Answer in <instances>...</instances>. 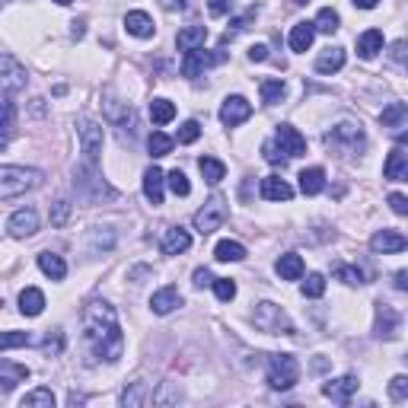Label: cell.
Returning a JSON list of instances; mask_svg holds the SVG:
<instances>
[{"label":"cell","mask_w":408,"mask_h":408,"mask_svg":"<svg viewBox=\"0 0 408 408\" xmlns=\"http://www.w3.org/2000/svg\"><path fill=\"white\" fill-rule=\"evenodd\" d=\"M39 268H42L45 275L51 277V281H64V275H67V265H64V258L55 256V252H42V256H39Z\"/></svg>","instance_id":"31"},{"label":"cell","mask_w":408,"mask_h":408,"mask_svg":"<svg viewBox=\"0 0 408 408\" xmlns=\"http://www.w3.org/2000/svg\"><path fill=\"white\" fill-rule=\"evenodd\" d=\"M262 198L268 201H291L294 198V188L281 179V176H265L262 179Z\"/></svg>","instance_id":"20"},{"label":"cell","mask_w":408,"mask_h":408,"mask_svg":"<svg viewBox=\"0 0 408 408\" xmlns=\"http://www.w3.org/2000/svg\"><path fill=\"white\" fill-rule=\"evenodd\" d=\"M112 242H115V233H112L109 227L93 230V246H96V249H112Z\"/></svg>","instance_id":"47"},{"label":"cell","mask_w":408,"mask_h":408,"mask_svg":"<svg viewBox=\"0 0 408 408\" xmlns=\"http://www.w3.org/2000/svg\"><path fill=\"white\" fill-rule=\"evenodd\" d=\"M29 84V74L13 55H0V90L4 93H16V90H26Z\"/></svg>","instance_id":"8"},{"label":"cell","mask_w":408,"mask_h":408,"mask_svg":"<svg viewBox=\"0 0 408 408\" xmlns=\"http://www.w3.org/2000/svg\"><path fill=\"white\" fill-rule=\"evenodd\" d=\"M357 376H338V380H329L322 386V395L325 399H332V402H338V405H345V402H351V395L357 393Z\"/></svg>","instance_id":"12"},{"label":"cell","mask_w":408,"mask_h":408,"mask_svg":"<svg viewBox=\"0 0 408 408\" xmlns=\"http://www.w3.org/2000/svg\"><path fill=\"white\" fill-rule=\"evenodd\" d=\"M198 169H201V176H204L211 185H217V182L227 176V166H223L221 159H214V157H201L198 159Z\"/></svg>","instance_id":"34"},{"label":"cell","mask_w":408,"mask_h":408,"mask_svg":"<svg viewBox=\"0 0 408 408\" xmlns=\"http://www.w3.org/2000/svg\"><path fill=\"white\" fill-rule=\"evenodd\" d=\"M376 335L380 338H395L399 335V312L393 306L380 303V310H376Z\"/></svg>","instance_id":"19"},{"label":"cell","mask_w":408,"mask_h":408,"mask_svg":"<svg viewBox=\"0 0 408 408\" xmlns=\"http://www.w3.org/2000/svg\"><path fill=\"white\" fill-rule=\"evenodd\" d=\"M188 246H192V236H188V230H182V227L166 230V236H163V252H166V256H179V252H185Z\"/></svg>","instance_id":"24"},{"label":"cell","mask_w":408,"mask_h":408,"mask_svg":"<svg viewBox=\"0 0 408 408\" xmlns=\"http://www.w3.org/2000/svg\"><path fill=\"white\" fill-rule=\"evenodd\" d=\"M252 322H256V329H262V332H268V335H294L291 316H287V312H284L277 303H268V300L256 306Z\"/></svg>","instance_id":"3"},{"label":"cell","mask_w":408,"mask_h":408,"mask_svg":"<svg viewBox=\"0 0 408 408\" xmlns=\"http://www.w3.org/2000/svg\"><path fill=\"white\" fill-rule=\"evenodd\" d=\"M383 176L393 182H405L408 179V153L405 147H393V153L386 157V166H383Z\"/></svg>","instance_id":"15"},{"label":"cell","mask_w":408,"mask_h":408,"mask_svg":"<svg viewBox=\"0 0 408 408\" xmlns=\"http://www.w3.org/2000/svg\"><path fill=\"white\" fill-rule=\"evenodd\" d=\"M45 310V294L39 287H26L20 294V312L22 316H39Z\"/></svg>","instance_id":"26"},{"label":"cell","mask_w":408,"mask_h":408,"mask_svg":"<svg viewBox=\"0 0 408 408\" xmlns=\"http://www.w3.org/2000/svg\"><path fill=\"white\" fill-rule=\"evenodd\" d=\"M249 115H252L249 99H242V96H227V99H223V105H221V121L227 128L242 125V121H246Z\"/></svg>","instance_id":"9"},{"label":"cell","mask_w":408,"mask_h":408,"mask_svg":"<svg viewBox=\"0 0 408 408\" xmlns=\"http://www.w3.org/2000/svg\"><path fill=\"white\" fill-rule=\"evenodd\" d=\"M67 214H70V204H67V201H55V214H51V223H55V227H64Z\"/></svg>","instance_id":"52"},{"label":"cell","mask_w":408,"mask_h":408,"mask_svg":"<svg viewBox=\"0 0 408 408\" xmlns=\"http://www.w3.org/2000/svg\"><path fill=\"white\" fill-rule=\"evenodd\" d=\"M22 380H29V367L16 364V360H0V393L16 389Z\"/></svg>","instance_id":"14"},{"label":"cell","mask_w":408,"mask_h":408,"mask_svg":"<svg viewBox=\"0 0 408 408\" xmlns=\"http://www.w3.org/2000/svg\"><path fill=\"white\" fill-rule=\"evenodd\" d=\"M150 395H147V383H131V386L121 393V405H147Z\"/></svg>","instance_id":"39"},{"label":"cell","mask_w":408,"mask_h":408,"mask_svg":"<svg viewBox=\"0 0 408 408\" xmlns=\"http://www.w3.org/2000/svg\"><path fill=\"white\" fill-rule=\"evenodd\" d=\"M29 332H0V351H7V348H26L29 345Z\"/></svg>","instance_id":"42"},{"label":"cell","mask_w":408,"mask_h":408,"mask_svg":"<svg viewBox=\"0 0 408 408\" xmlns=\"http://www.w3.org/2000/svg\"><path fill=\"white\" fill-rule=\"evenodd\" d=\"M163 182H166V176H163V169L150 166L144 173V195L150 204H163Z\"/></svg>","instance_id":"22"},{"label":"cell","mask_w":408,"mask_h":408,"mask_svg":"<svg viewBox=\"0 0 408 408\" xmlns=\"http://www.w3.org/2000/svg\"><path fill=\"white\" fill-rule=\"evenodd\" d=\"M294 4H310V0H294Z\"/></svg>","instance_id":"63"},{"label":"cell","mask_w":408,"mask_h":408,"mask_svg":"<svg viewBox=\"0 0 408 408\" xmlns=\"http://www.w3.org/2000/svg\"><path fill=\"white\" fill-rule=\"evenodd\" d=\"M173 144H176V140L169 138V134H163V131H153L150 138H147V147H150L153 157H166V153L173 150Z\"/></svg>","instance_id":"40"},{"label":"cell","mask_w":408,"mask_h":408,"mask_svg":"<svg viewBox=\"0 0 408 408\" xmlns=\"http://www.w3.org/2000/svg\"><path fill=\"white\" fill-rule=\"evenodd\" d=\"M312 26L319 29V32H338V26H341V16L335 13L332 7H325V10H319V16H316V22H312Z\"/></svg>","instance_id":"38"},{"label":"cell","mask_w":408,"mask_h":408,"mask_svg":"<svg viewBox=\"0 0 408 408\" xmlns=\"http://www.w3.org/2000/svg\"><path fill=\"white\" fill-rule=\"evenodd\" d=\"M325 294V277L322 275H306V281H303V297H322Z\"/></svg>","instance_id":"43"},{"label":"cell","mask_w":408,"mask_h":408,"mask_svg":"<svg viewBox=\"0 0 408 408\" xmlns=\"http://www.w3.org/2000/svg\"><path fill=\"white\" fill-rule=\"evenodd\" d=\"M408 246V239L402 233H395V230H380V233H374V239H370V249L374 252H402Z\"/></svg>","instance_id":"16"},{"label":"cell","mask_w":408,"mask_h":408,"mask_svg":"<svg viewBox=\"0 0 408 408\" xmlns=\"http://www.w3.org/2000/svg\"><path fill=\"white\" fill-rule=\"evenodd\" d=\"M345 67V48H325L316 58V70L319 74H335V70Z\"/></svg>","instance_id":"27"},{"label":"cell","mask_w":408,"mask_h":408,"mask_svg":"<svg viewBox=\"0 0 408 408\" xmlns=\"http://www.w3.org/2000/svg\"><path fill=\"white\" fill-rule=\"evenodd\" d=\"M208 10L214 16H223V13H230V10H233V0H208Z\"/></svg>","instance_id":"53"},{"label":"cell","mask_w":408,"mask_h":408,"mask_svg":"<svg viewBox=\"0 0 408 408\" xmlns=\"http://www.w3.org/2000/svg\"><path fill=\"white\" fill-rule=\"evenodd\" d=\"M393 61H399V64L405 61V42H395L393 45Z\"/></svg>","instance_id":"57"},{"label":"cell","mask_w":408,"mask_h":408,"mask_svg":"<svg viewBox=\"0 0 408 408\" xmlns=\"http://www.w3.org/2000/svg\"><path fill=\"white\" fill-rule=\"evenodd\" d=\"M303 258L297 256V252H287V256L277 258V275L284 277V281H300L303 277Z\"/></svg>","instance_id":"25"},{"label":"cell","mask_w":408,"mask_h":408,"mask_svg":"<svg viewBox=\"0 0 408 408\" xmlns=\"http://www.w3.org/2000/svg\"><path fill=\"white\" fill-rule=\"evenodd\" d=\"M408 287V271H395V291H405Z\"/></svg>","instance_id":"58"},{"label":"cell","mask_w":408,"mask_h":408,"mask_svg":"<svg viewBox=\"0 0 408 408\" xmlns=\"http://www.w3.org/2000/svg\"><path fill=\"white\" fill-rule=\"evenodd\" d=\"M325 188V169L319 166H310L300 173V192L303 195H319Z\"/></svg>","instance_id":"28"},{"label":"cell","mask_w":408,"mask_h":408,"mask_svg":"<svg viewBox=\"0 0 408 408\" xmlns=\"http://www.w3.org/2000/svg\"><path fill=\"white\" fill-rule=\"evenodd\" d=\"M22 408H55V393L51 389H32L22 395Z\"/></svg>","instance_id":"35"},{"label":"cell","mask_w":408,"mask_h":408,"mask_svg":"<svg viewBox=\"0 0 408 408\" xmlns=\"http://www.w3.org/2000/svg\"><path fill=\"white\" fill-rule=\"evenodd\" d=\"M389 395H393L395 402L408 399V376H393V383H389Z\"/></svg>","instance_id":"48"},{"label":"cell","mask_w":408,"mask_h":408,"mask_svg":"<svg viewBox=\"0 0 408 408\" xmlns=\"http://www.w3.org/2000/svg\"><path fill=\"white\" fill-rule=\"evenodd\" d=\"M198 138H201V125H198V121H185L182 131H179V140H182V144H195Z\"/></svg>","instance_id":"49"},{"label":"cell","mask_w":408,"mask_h":408,"mask_svg":"<svg viewBox=\"0 0 408 408\" xmlns=\"http://www.w3.org/2000/svg\"><path fill=\"white\" fill-rule=\"evenodd\" d=\"M380 121H383V128L402 131V128H405V121H408V109H405V103H393V105H386V109H383V115H380Z\"/></svg>","instance_id":"29"},{"label":"cell","mask_w":408,"mask_h":408,"mask_svg":"<svg viewBox=\"0 0 408 408\" xmlns=\"http://www.w3.org/2000/svg\"><path fill=\"white\" fill-rule=\"evenodd\" d=\"M380 51H383V32L380 29H367L357 39V55L364 58V61H370V58H376Z\"/></svg>","instance_id":"23"},{"label":"cell","mask_w":408,"mask_h":408,"mask_svg":"<svg viewBox=\"0 0 408 408\" xmlns=\"http://www.w3.org/2000/svg\"><path fill=\"white\" fill-rule=\"evenodd\" d=\"M262 153H265V159H268L271 166H284V163H287V153L277 147V140H265Z\"/></svg>","instance_id":"44"},{"label":"cell","mask_w":408,"mask_h":408,"mask_svg":"<svg viewBox=\"0 0 408 408\" xmlns=\"http://www.w3.org/2000/svg\"><path fill=\"white\" fill-rule=\"evenodd\" d=\"M223 221H227V201H223V195H211L204 201V208L195 214V230L201 236H211L214 230L223 227Z\"/></svg>","instance_id":"6"},{"label":"cell","mask_w":408,"mask_h":408,"mask_svg":"<svg viewBox=\"0 0 408 408\" xmlns=\"http://www.w3.org/2000/svg\"><path fill=\"white\" fill-rule=\"evenodd\" d=\"M249 58H252V61H268V45H252Z\"/></svg>","instance_id":"56"},{"label":"cell","mask_w":408,"mask_h":408,"mask_svg":"<svg viewBox=\"0 0 408 408\" xmlns=\"http://www.w3.org/2000/svg\"><path fill=\"white\" fill-rule=\"evenodd\" d=\"M252 20H256V10H249V13H246V16H239V20H233V22H230V29H227V39H233L236 32H242V29L249 26Z\"/></svg>","instance_id":"51"},{"label":"cell","mask_w":408,"mask_h":408,"mask_svg":"<svg viewBox=\"0 0 408 408\" xmlns=\"http://www.w3.org/2000/svg\"><path fill=\"white\" fill-rule=\"evenodd\" d=\"M275 140H277V147H281L287 157H303V153H306V138L294 125H277Z\"/></svg>","instance_id":"10"},{"label":"cell","mask_w":408,"mask_h":408,"mask_svg":"<svg viewBox=\"0 0 408 408\" xmlns=\"http://www.w3.org/2000/svg\"><path fill=\"white\" fill-rule=\"evenodd\" d=\"M55 4H61V7H67V4H74V0H55Z\"/></svg>","instance_id":"61"},{"label":"cell","mask_w":408,"mask_h":408,"mask_svg":"<svg viewBox=\"0 0 408 408\" xmlns=\"http://www.w3.org/2000/svg\"><path fill=\"white\" fill-rule=\"evenodd\" d=\"M217 61H223V55H208V51H204V45H201V48L185 51V61H182V74H185V77H198L201 70L211 67V64H217Z\"/></svg>","instance_id":"13"},{"label":"cell","mask_w":408,"mask_h":408,"mask_svg":"<svg viewBox=\"0 0 408 408\" xmlns=\"http://www.w3.org/2000/svg\"><path fill=\"white\" fill-rule=\"evenodd\" d=\"M262 103L265 105H275L284 99V93H287V86H284V80H262Z\"/></svg>","instance_id":"37"},{"label":"cell","mask_w":408,"mask_h":408,"mask_svg":"<svg viewBox=\"0 0 408 408\" xmlns=\"http://www.w3.org/2000/svg\"><path fill=\"white\" fill-rule=\"evenodd\" d=\"M176 306H182V297L176 287H163V291H157L150 300V310L157 312V316H169Z\"/></svg>","instance_id":"18"},{"label":"cell","mask_w":408,"mask_h":408,"mask_svg":"<svg viewBox=\"0 0 408 408\" xmlns=\"http://www.w3.org/2000/svg\"><path fill=\"white\" fill-rule=\"evenodd\" d=\"M150 118L157 121V125H166V121H173V118H176V105L169 103V99H153V103H150Z\"/></svg>","instance_id":"36"},{"label":"cell","mask_w":408,"mask_h":408,"mask_svg":"<svg viewBox=\"0 0 408 408\" xmlns=\"http://www.w3.org/2000/svg\"><path fill=\"white\" fill-rule=\"evenodd\" d=\"M84 332H86V341L93 345L99 360H109L115 364L125 351V335H121V325H118V316L112 310V303L105 300H93L86 303L84 310Z\"/></svg>","instance_id":"1"},{"label":"cell","mask_w":408,"mask_h":408,"mask_svg":"<svg viewBox=\"0 0 408 408\" xmlns=\"http://www.w3.org/2000/svg\"><path fill=\"white\" fill-rule=\"evenodd\" d=\"M389 208L395 211V214H408V201H405V195H389Z\"/></svg>","instance_id":"54"},{"label":"cell","mask_w":408,"mask_h":408,"mask_svg":"<svg viewBox=\"0 0 408 408\" xmlns=\"http://www.w3.org/2000/svg\"><path fill=\"white\" fill-rule=\"evenodd\" d=\"M61 348H64V335H61V332H51L48 338H45L42 351H45V354H51V357H55V354H61Z\"/></svg>","instance_id":"50"},{"label":"cell","mask_w":408,"mask_h":408,"mask_svg":"<svg viewBox=\"0 0 408 408\" xmlns=\"http://www.w3.org/2000/svg\"><path fill=\"white\" fill-rule=\"evenodd\" d=\"M380 0H354V7H360V10H374Z\"/></svg>","instance_id":"59"},{"label":"cell","mask_w":408,"mask_h":408,"mask_svg":"<svg viewBox=\"0 0 408 408\" xmlns=\"http://www.w3.org/2000/svg\"><path fill=\"white\" fill-rule=\"evenodd\" d=\"M204 39H208V26H185L179 32V39H176V42H179L182 51H192V48H201V45H204Z\"/></svg>","instance_id":"30"},{"label":"cell","mask_w":408,"mask_h":408,"mask_svg":"<svg viewBox=\"0 0 408 408\" xmlns=\"http://www.w3.org/2000/svg\"><path fill=\"white\" fill-rule=\"evenodd\" d=\"M208 284H214V277H211L208 268H198V271H195V287H208Z\"/></svg>","instance_id":"55"},{"label":"cell","mask_w":408,"mask_h":408,"mask_svg":"<svg viewBox=\"0 0 408 408\" xmlns=\"http://www.w3.org/2000/svg\"><path fill=\"white\" fill-rule=\"evenodd\" d=\"M214 294H217V300L230 303V300L236 297V284L230 281V277H214Z\"/></svg>","instance_id":"45"},{"label":"cell","mask_w":408,"mask_h":408,"mask_svg":"<svg viewBox=\"0 0 408 408\" xmlns=\"http://www.w3.org/2000/svg\"><path fill=\"white\" fill-rule=\"evenodd\" d=\"M169 188H173V195H179V198H185L188 192H192V182H188V176L182 173V169H173V173L166 176Z\"/></svg>","instance_id":"41"},{"label":"cell","mask_w":408,"mask_h":408,"mask_svg":"<svg viewBox=\"0 0 408 408\" xmlns=\"http://www.w3.org/2000/svg\"><path fill=\"white\" fill-rule=\"evenodd\" d=\"M335 277H338V281H345V284H364V275H360V268H354V265H338V268H335Z\"/></svg>","instance_id":"46"},{"label":"cell","mask_w":408,"mask_h":408,"mask_svg":"<svg viewBox=\"0 0 408 408\" xmlns=\"http://www.w3.org/2000/svg\"><path fill=\"white\" fill-rule=\"evenodd\" d=\"M325 144L341 153H360L364 150V128L357 121H341V125H335L332 131L325 134Z\"/></svg>","instance_id":"5"},{"label":"cell","mask_w":408,"mask_h":408,"mask_svg":"<svg viewBox=\"0 0 408 408\" xmlns=\"http://www.w3.org/2000/svg\"><path fill=\"white\" fill-rule=\"evenodd\" d=\"M7 230H10V236H16V239H26V236H35V233H39V214H35L32 208L16 211V214L10 217Z\"/></svg>","instance_id":"11"},{"label":"cell","mask_w":408,"mask_h":408,"mask_svg":"<svg viewBox=\"0 0 408 408\" xmlns=\"http://www.w3.org/2000/svg\"><path fill=\"white\" fill-rule=\"evenodd\" d=\"M214 258L217 262H242V258H246V249H242V242H236V239H223V242H217Z\"/></svg>","instance_id":"33"},{"label":"cell","mask_w":408,"mask_h":408,"mask_svg":"<svg viewBox=\"0 0 408 408\" xmlns=\"http://www.w3.org/2000/svg\"><path fill=\"white\" fill-rule=\"evenodd\" d=\"M45 176L39 169L29 166H0V201L4 198H16L22 192H32V188L42 185Z\"/></svg>","instance_id":"2"},{"label":"cell","mask_w":408,"mask_h":408,"mask_svg":"<svg viewBox=\"0 0 408 408\" xmlns=\"http://www.w3.org/2000/svg\"><path fill=\"white\" fill-rule=\"evenodd\" d=\"M7 4H10V0H0V10H4V7H7Z\"/></svg>","instance_id":"62"},{"label":"cell","mask_w":408,"mask_h":408,"mask_svg":"<svg viewBox=\"0 0 408 408\" xmlns=\"http://www.w3.org/2000/svg\"><path fill=\"white\" fill-rule=\"evenodd\" d=\"M300 380V364L291 354H271L268 357V386L271 389H291Z\"/></svg>","instance_id":"4"},{"label":"cell","mask_w":408,"mask_h":408,"mask_svg":"<svg viewBox=\"0 0 408 408\" xmlns=\"http://www.w3.org/2000/svg\"><path fill=\"white\" fill-rule=\"evenodd\" d=\"M125 29H128L131 35H138V39H150V35L157 32L153 20L144 13V10H131V13L125 16Z\"/></svg>","instance_id":"21"},{"label":"cell","mask_w":408,"mask_h":408,"mask_svg":"<svg viewBox=\"0 0 408 408\" xmlns=\"http://www.w3.org/2000/svg\"><path fill=\"white\" fill-rule=\"evenodd\" d=\"M70 26H74V29H70V35H74V39H80V35H84V22H70Z\"/></svg>","instance_id":"60"},{"label":"cell","mask_w":408,"mask_h":408,"mask_svg":"<svg viewBox=\"0 0 408 408\" xmlns=\"http://www.w3.org/2000/svg\"><path fill=\"white\" fill-rule=\"evenodd\" d=\"M77 131H80V150H84V163H86V166H96L99 153H103V128H99L96 121H90V118H80Z\"/></svg>","instance_id":"7"},{"label":"cell","mask_w":408,"mask_h":408,"mask_svg":"<svg viewBox=\"0 0 408 408\" xmlns=\"http://www.w3.org/2000/svg\"><path fill=\"white\" fill-rule=\"evenodd\" d=\"M16 134V105L13 99H0V147H7Z\"/></svg>","instance_id":"17"},{"label":"cell","mask_w":408,"mask_h":408,"mask_svg":"<svg viewBox=\"0 0 408 408\" xmlns=\"http://www.w3.org/2000/svg\"><path fill=\"white\" fill-rule=\"evenodd\" d=\"M312 39H316V26H312V22H297V26L291 29V48L294 51H306L312 45Z\"/></svg>","instance_id":"32"}]
</instances>
